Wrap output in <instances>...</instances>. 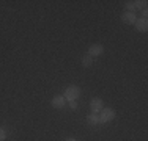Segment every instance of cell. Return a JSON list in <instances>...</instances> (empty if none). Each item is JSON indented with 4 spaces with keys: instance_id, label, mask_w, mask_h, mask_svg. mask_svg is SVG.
Instances as JSON below:
<instances>
[{
    "instance_id": "obj_1",
    "label": "cell",
    "mask_w": 148,
    "mask_h": 141,
    "mask_svg": "<svg viewBox=\"0 0 148 141\" xmlns=\"http://www.w3.org/2000/svg\"><path fill=\"white\" fill-rule=\"evenodd\" d=\"M63 96H65L66 100H77V97L80 96V88L76 86V85H71V86H68L65 89V93H63Z\"/></svg>"
},
{
    "instance_id": "obj_2",
    "label": "cell",
    "mask_w": 148,
    "mask_h": 141,
    "mask_svg": "<svg viewBox=\"0 0 148 141\" xmlns=\"http://www.w3.org/2000/svg\"><path fill=\"white\" fill-rule=\"evenodd\" d=\"M115 118V110L114 108H103L99 111V124H106V122L112 121Z\"/></svg>"
},
{
    "instance_id": "obj_3",
    "label": "cell",
    "mask_w": 148,
    "mask_h": 141,
    "mask_svg": "<svg viewBox=\"0 0 148 141\" xmlns=\"http://www.w3.org/2000/svg\"><path fill=\"white\" fill-rule=\"evenodd\" d=\"M66 99H65V96L63 94H58V96H54V99H52V102H51V105L54 108H57V110H60V108H63L66 105Z\"/></svg>"
},
{
    "instance_id": "obj_4",
    "label": "cell",
    "mask_w": 148,
    "mask_h": 141,
    "mask_svg": "<svg viewBox=\"0 0 148 141\" xmlns=\"http://www.w3.org/2000/svg\"><path fill=\"white\" fill-rule=\"evenodd\" d=\"M90 108H91V113H99L101 110L104 108L103 105V100H101L99 97H95L90 100Z\"/></svg>"
},
{
    "instance_id": "obj_5",
    "label": "cell",
    "mask_w": 148,
    "mask_h": 141,
    "mask_svg": "<svg viewBox=\"0 0 148 141\" xmlns=\"http://www.w3.org/2000/svg\"><path fill=\"white\" fill-rule=\"evenodd\" d=\"M90 56H98V55H103L104 54V47L101 44H91L88 47V52H87Z\"/></svg>"
},
{
    "instance_id": "obj_6",
    "label": "cell",
    "mask_w": 148,
    "mask_h": 141,
    "mask_svg": "<svg viewBox=\"0 0 148 141\" xmlns=\"http://www.w3.org/2000/svg\"><path fill=\"white\" fill-rule=\"evenodd\" d=\"M121 20H123L125 24H128V25H132V24L137 20V16H136V13H128V11H125V13H123V16H121Z\"/></svg>"
},
{
    "instance_id": "obj_7",
    "label": "cell",
    "mask_w": 148,
    "mask_h": 141,
    "mask_svg": "<svg viewBox=\"0 0 148 141\" xmlns=\"http://www.w3.org/2000/svg\"><path fill=\"white\" fill-rule=\"evenodd\" d=\"M134 25H136V30L137 31H147V28H148V19H145V17H140V19H137L136 22H134Z\"/></svg>"
},
{
    "instance_id": "obj_8",
    "label": "cell",
    "mask_w": 148,
    "mask_h": 141,
    "mask_svg": "<svg viewBox=\"0 0 148 141\" xmlns=\"http://www.w3.org/2000/svg\"><path fill=\"white\" fill-rule=\"evenodd\" d=\"M87 122H88L90 125H98L99 124V115H98V113H90V115L87 116Z\"/></svg>"
},
{
    "instance_id": "obj_9",
    "label": "cell",
    "mask_w": 148,
    "mask_h": 141,
    "mask_svg": "<svg viewBox=\"0 0 148 141\" xmlns=\"http://www.w3.org/2000/svg\"><path fill=\"white\" fill-rule=\"evenodd\" d=\"M91 64H93V56H90L88 54H85L82 56V66H84V68H90Z\"/></svg>"
},
{
    "instance_id": "obj_10",
    "label": "cell",
    "mask_w": 148,
    "mask_h": 141,
    "mask_svg": "<svg viewBox=\"0 0 148 141\" xmlns=\"http://www.w3.org/2000/svg\"><path fill=\"white\" fill-rule=\"evenodd\" d=\"M125 8H126V11H128V13H136V11H137V9H136V5H134V2H131V0L125 3Z\"/></svg>"
},
{
    "instance_id": "obj_11",
    "label": "cell",
    "mask_w": 148,
    "mask_h": 141,
    "mask_svg": "<svg viewBox=\"0 0 148 141\" xmlns=\"http://www.w3.org/2000/svg\"><path fill=\"white\" fill-rule=\"evenodd\" d=\"M134 5H136V9H143V8H147L148 2L147 0H137V2H134Z\"/></svg>"
},
{
    "instance_id": "obj_12",
    "label": "cell",
    "mask_w": 148,
    "mask_h": 141,
    "mask_svg": "<svg viewBox=\"0 0 148 141\" xmlns=\"http://www.w3.org/2000/svg\"><path fill=\"white\" fill-rule=\"evenodd\" d=\"M6 140V132L3 127H0V141H5Z\"/></svg>"
},
{
    "instance_id": "obj_13",
    "label": "cell",
    "mask_w": 148,
    "mask_h": 141,
    "mask_svg": "<svg viewBox=\"0 0 148 141\" xmlns=\"http://www.w3.org/2000/svg\"><path fill=\"white\" fill-rule=\"evenodd\" d=\"M68 104H69V107H71L73 110H76V108H77V102L76 100H69Z\"/></svg>"
},
{
    "instance_id": "obj_14",
    "label": "cell",
    "mask_w": 148,
    "mask_h": 141,
    "mask_svg": "<svg viewBox=\"0 0 148 141\" xmlns=\"http://www.w3.org/2000/svg\"><path fill=\"white\" fill-rule=\"evenodd\" d=\"M142 14H143V17H145V19H147V14H148V9H147V8H143V9H142Z\"/></svg>"
},
{
    "instance_id": "obj_15",
    "label": "cell",
    "mask_w": 148,
    "mask_h": 141,
    "mask_svg": "<svg viewBox=\"0 0 148 141\" xmlns=\"http://www.w3.org/2000/svg\"><path fill=\"white\" fill-rule=\"evenodd\" d=\"M66 141H77V140H76V138H68Z\"/></svg>"
}]
</instances>
